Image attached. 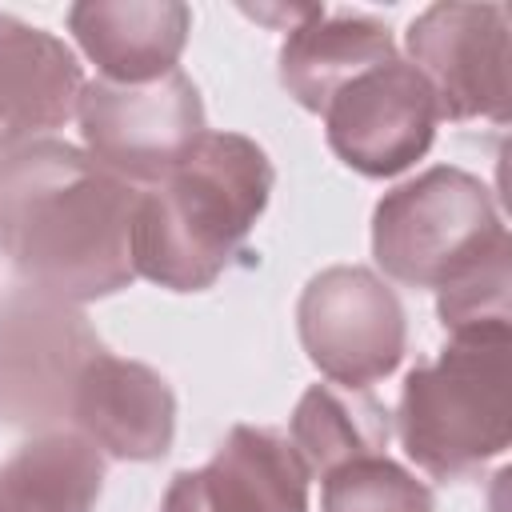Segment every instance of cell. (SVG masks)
<instances>
[{"label": "cell", "instance_id": "obj_9", "mask_svg": "<svg viewBox=\"0 0 512 512\" xmlns=\"http://www.w3.org/2000/svg\"><path fill=\"white\" fill-rule=\"evenodd\" d=\"M408 64L428 80L440 116L508 124V8L428 4L408 24Z\"/></svg>", "mask_w": 512, "mask_h": 512}, {"label": "cell", "instance_id": "obj_1", "mask_svg": "<svg viewBox=\"0 0 512 512\" xmlns=\"http://www.w3.org/2000/svg\"><path fill=\"white\" fill-rule=\"evenodd\" d=\"M136 204V184L64 140L0 152V256L28 288L68 304L104 300L136 280Z\"/></svg>", "mask_w": 512, "mask_h": 512}, {"label": "cell", "instance_id": "obj_15", "mask_svg": "<svg viewBox=\"0 0 512 512\" xmlns=\"http://www.w3.org/2000/svg\"><path fill=\"white\" fill-rule=\"evenodd\" d=\"M104 472V452L80 432H36L0 464V512H92Z\"/></svg>", "mask_w": 512, "mask_h": 512}, {"label": "cell", "instance_id": "obj_2", "mask_svg": "<svg viewBox=\"0 0 512 512\" xmlns=\"http://www.w3.org/2000/svg\"><path fill=\"white\" fill-rule=\"evenodd\" d=\"M276 172L240 132H204L132 216V272L168 292H204L240 256L268 208Z\"/></svg>", "mask_w": 512, "mask_h": 512}, {"label": "cell", "instance_id": "obj_14", "mask_svg": "<svg viewBox=\"0 0 512 512\" xmlns=\"http://www.w3.org/2000/svg\"><path fill=\"white\" fill-rule=\"evenodd\" d=\"M396 56L392 28L364 12H328L312 4V12L288 28L280 44V84L284 92L308 108L324 112V104L360 72Z\"/></svg>", "mask_w": 512, "mask_h": 512}, {"label": "cell", "instance_id": "obj_8", "mask_svg": "<svg viewBox=\"0 0 512 512\" xmlns=\"http://www.w3.org/2000/svg\"><path fill=\"white\" fill-rule=\"evenodd\" d=\"M328 148L360 176L388 180L412 168L436 140L440 104L428 80L400 56L360 72L324 104Z\"/></svg>", "mask_w": 512, "mask_h": 512}, {"label": "cell", "instance_id": "obj_4", "mask_svg": "<svg viewBox=\"0 0 512 512\" xmlns=\"http://www.w3.org/2000/svg\"><path fill=\"white\" fill-rule=\"evenodd\" d=\"M508 244V228L480 176L436 164L380 196L372 256L404 288H444Z\"/></svg>", "mask_w": 512, "mask_h": 512}, {"label": "cell", "instance_id": "obj_7", "mask_svg": "<svg viewBox=\"0 0 512 512\" xmlns=\"http://www.w3.org/2000/svg\"><path fill=\"white\" fill-rule=\"evenodd\" d=\"M296 332L320 376L356 392L392 376L408 352L400 296L360 264H332L304 284Z\"/></svg>", "mask_w": 512, "mask_h": 512}, {"label": "cell", "instance_id": "obj_3", "mask_svg": "<svg viewBox=\"0 0 512 512\" xmlns=\"http://www.w3.org/2000/svg\"><path fill=\"white\" fill-rule=\"evenodd\" d=\"M512 332L448 336L432 364L404 376L396 436L416 468L464 480L512 440Z\"/></svg>", "mask_w": 512, "mask_h": 512}, {"label": "cell", "instance_id": "obj_6", "mask_svg": "<svg viewBox=\"0 0 512 512\" xmlns=\"http://www.w3.org/2000/svg\"><path fill=\"white\" fill-rule=\"evenodd\" d=\"M84 152L128 184H160L208 132L204 104L180 68L148 84L84 80L76 100Z\"/></svg>", "mask_w": 512, "mask_h": 512}, {"label": "cell", "instance_id": "obj_11", "mask_svg": "<svg viewBox=\"0 0 512 512\" xmlns=\"http://www.w3.org/2000/svg\"><path fill=\"white\" fill-rule=\"evenodd\" d=\"M68 420L116 460H160L176 436V396L156 368L104 348L80 372Z\"/></svg>", "mask_w": 512, "mask_h": 512}, {"label": "cell", "instance_id": "obj_16", "mask_svg": "<svg viewBox=\"0 0 512 512\" xmlns=\"http://www.w3.org/2000/svg\"><path fill=\"white\" fill-rule=\"evenodd\" d=\"M392 416L388 408L368 396V388H340V384H312L288 420V440L308 464L312 476H328L348 460L376 456L388 448Z\"/></svg>", "mask_w": 512, "mask_h": 512}, {"label": "cell", "instance_id": "obj_17", "mask_svg": "<svg viewBox=\"0 0 512 512\" xmlns=\"http://www.w3.org/2000/svg\"><path fill=\"white\" fill-rule=\"evenodd\" d=\"M320 512H436V500L424 480L376 452L324 476Z\"/></svg>", "mask_w": 512, "mask_h": 512}, {"label": "cell", "instance_id": "obj_12", "mask_svg": "<svg viewBox=\"0 0 512 512\" xmlns=\"http://www.w3.org/2000/svg\"><path fill=\"white\" fill-rule=\"evenodd\" d=\"M80 88L84 68L60 36L0 12V152L64 128Z\"/></svg>", "mask_w": 512, "mask_h": 512}, {"label": "cell", "instance_id": "obj_10", "mask_svg": "<svg viewBox=\"0 0 512 512\" xmlns=\"http://www.w3.org/2000/svg\"><path fill=\"white\" fill-rule=\"evenodd\" d=\"M308 484L284 432L236 424L204 468L172 476L160 512H308Z\"/></svg>", "mask_w": 512, "mask_h": 512}, {"label": "cell", "instance_id": "obj_13", "mask_svg": "<svg viewBox=\"0 0 512 512\" xmlns=\"http://www.w3.org/2000/svg\"><path fill=\"white\" fill-rule=\"evenodd\" d=\"M68 32L112 84H148L176 72L192 32V8L180 0H80L68 8Z\"/></svg>", "mask_w": 512, "mask_h": 512}, {"label": "cell", "instance_id": "obj_18", "mask_svg": "<svg viewBox=\"0 0 512 512\" xmlns=\"http://www.w3.org/2000/svg\"><path fill=\"white\" fill-rule=\"evenodd\" d=\"M508 288H512V240L468 268L460 280L444 284L436 296L440 324L448 336H500L508 332Z\"/></svg>", "mask_w": 512, "mask_h": 512}, {"label": "cell", "instance_id": "obj_5", "mask_svg": "<svg viewBox=\"0 0 512 512\" xmlns=\"http://www.w3.org/2000/svg\"><path fill=\"white\" fill-rule=\"evenodd\" d=\"M104 344L80 304L40 288L0 296V424L52 432L72 412L80 372Z\"/></svg>", "mask_w": 512, "mask_h": 512}]
</instances>
